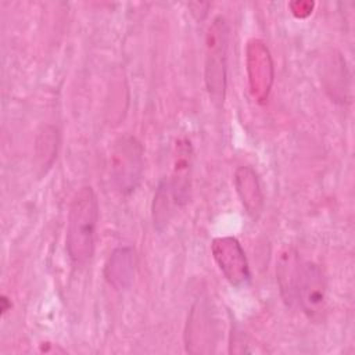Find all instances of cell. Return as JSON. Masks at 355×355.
I'll return each instance as SVG.
<instances>
[{
  "instance_id": "52a82bcc",
  "label": "cell",
  "mask_w": 355,
  "mask_h": 355,
  "mask_svg": "<svg viewBox=\"0 0 355 355\" xmlns=\"http://www.w3.org/2000/svg\"><path fill=\"white\" fill-rule=\"evenodd\" d=\"M247 69L252 96L258 101H265L273 83V62L268 47L258 39L247 46Z\"/></svg>"
},
{
  "instance_id": "ba28073f",
  "label": "cell",
  "mask_w": 355,
  "mask_h": 355,
  "mask_svg": "<svg viewBox=\"0 0 355 355\" xmlns=\"http://www.w3.org/2000/svg\"><path fill=\"white\" fill-rule=\"evenodd\" d=\"M191 162H193V148L190 140L182 137L176 141L173 172L169 180L171 189L178 205L187 204L190 198L191 187Z\"/></svg>"
},
{
  "instance_id": "5b68a950",
  "label": "cell",
  "mask_w": 355,
  "mask_h": 355,
  "mask_svg": "<svg viewBox=\"0 0 355 355\" xmlns=\"http://www.w3.org/2000/svg\"><path fill=\"white\" fill-rule=\"evenodd\" d=\"M211 251L226 280L234 287L247 286L251 280L245 252L236 237L225 236L212 240Z\"/></svg>"
},
{
  "instance_id": "277c9868",
  "label": "cell",
  "mask_w": 355,
  "mask_h": 355,
  "mask_svg": "<svg viewBox=\"0 0 355 355\" xmlns=\"http://www.w3.org/2000/svg\"><path fill=\"white\" fill-rule=\"evenodd\" d=\"M295 301L309 320L315 323L324 320L327 313V283L324 273L318 263H301Z\"/></svg>"
},
{
  "instance_id": "6da1fadb",
  "label": "cell",
  "mask_w": 355,
  "mask_h": 355,
  "mask_svg": "<svg viewBox=\"0 0 355 355\" xmlns=\"http://www.w3.org/2000/svg\"><path fill=\"white\" fill-rule=\"evenodd\" d=\"M98 222V201L92 186L80 187L72 197L68 214L65 250L71 262L83 268L93 259Z\"/></svg>"
},
{
  "instance_id": "3957f363",
  "label": "cell",
  "mask_w": 355,
  "mask_h": 355,
  "mask_svg": "<svg viewBox=\"0 0 355 355\" xmlns=\"http://www.w3.org/2000/svg\"><path fill=\"white\" fill-rule=\"evenodd\" d=\"M144 148L132 135H123L114 141L110 157L112 183L122 196L132 194L140 184L144 171Z\"/></svg>"
},
{
  "instance_id": "5bb4252c",
  "label": "cell",
  "mask_w": 355,
  "mask_h": 355,
  "mask_svg": "<svg viewBox=\"0 0 355 355\" xmlns=\"http://www.w3.org/2000/svg\"><path fill=\"white\" fill-rule=\"evenodd\" d=\"M57 146H58L57 129L53 126L43 128L36 141V154H37V158L40 159L42 166L50 168L57 153Z\"/></svg>"
},
{
  "instance_id": "9c48e42d",
  "label": "cell",
  "mask_w": 355,
  "mask_h": 355,
  "mask_svg": "<svg viewBox=\"0 0 355 355\" xmlns=\"http://www.w3.org/2000/svg\"><path fill=\"white\" fill-rule=\"evenodd\" d=\"M137 258L132 247H118L108 257L104 266V277L110 286L115 290H126L136 272Z\"/></svg>"
},
{
  "instance_id": "7a4b0ae2",
  "label": "cell",
  "mask_w": 355,
  "mask_h": 355,
  "mask_svg": "<svg viewBox=\"0 0 355 355\" xmlns=\"http://www.w3.org/2000/svg\"><path fill=\"white\" fill-rule=\"evenodd\" d=\"M229 26L222 15L214 18L205 40V86L215 107H223L227 82Z\"/></svg>"
},
{
  "instance_id": "8992f818",
  "label": "cell",
  "mask_w": 355,
  "mask_h": 355,
  "mask_svg": "<svg viewBox=\"0 0 355 355\" xmlns=\"http://www.w3.org/2000/svg\"><path fill=\"white\" fill-rule=\"evenodd\" d=\"M205 300L197 301L187 318L186 349L191 354H211L216 345V323Z\"/></svg>"
},
{
  "instance_id": "4fadbf2b",
  "label": "cell",
  "mask_w": 355,
  "mask_h": 355,
  "mask_svg": "<svg viewBox=\"0 0 355 355\" xmlns=\"http://www.w3.org/2000/svg\"><path fill=\"white\" fill-rule=\"evenodd\" d=\"M173 205H178L171 189V183L166 179H162L155 190L154 200H153V223L157 232H162L172 215H173Z\"/></svg>"
},
{
  "instance_id": "30bf717a",
  "label": "cell",
  "mask_w": 355,
  "mask_h": 355,
  "mask_svg": "<svg viewBox=\"0 0 355 355\" xmlns=\"http://www.w3.org/2000/svg\"><path fill=\"white\" fill-rule=\"evenodd\" d=\"M301 261L298 252L293 247H286L280 251L276 262V279L280 295L287 306H293L295 301L297 282L300 276Z\"/></svg>"
},
{
  "instance_id": "7c38bea8",
  "label": "cell",
  "mask_w": 355,
  "mask_h": 355,
  "mask_svg": "<svg viewBox=\"0 0 355 355\" xmlns=\"http://www.w3.org/2000/svg\"><path fill=\"white\" fill-rule=\"evenodd\" d=\"M324 69V76H334V80L324 85L326 92H329L333 101L341 104L349 101V96L347 94L349 93V75L347 72L345 60L340 54H336L326 62Z\"/></svg>"
},
{
  "instance_id": "8fae6325",
  "label": "cell",
  "mask_w": 355,
  "mask_h": 355,
  "mask_svg": "<svg viewBox=\"0 0 355 355\" xmlns=\"http://www.w3.org/2000/svg\"><path fill=\"white\" fill-rule=\"evenodd\" d=\"M234 187L247 214L257 219L263 209V194L257 172L251 166H239L234 172Z\"/></svg>"
}]
</instances>
